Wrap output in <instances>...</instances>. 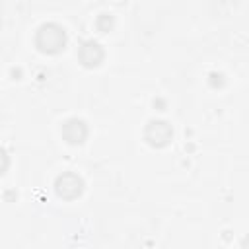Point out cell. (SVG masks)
I'll return each instance as SVG.
<instances>
[{
	"mask_svg": "<svg viewBox=\"0 0 249 249\" xmlns=\"http://www.w3.org/2000/svg\"><path fill=\"white\" fill-rule=\"evenodd\" d=\"M35 45L41 53L56 54L66 47V31L58 23H45L37 29Z\"/></svg>",
	"mask_w": 249,
	"mask_h": 249,
	"instance_id": "cell-1",
	"label": "cell"
},
{
	"mask_svg": "<svg viewBox=\"0 0 249 249\" xmlns=\"http://www.w3.org/2000/svg\"><path fill=\"white\" fill-rule=\"evenodd\" d=\"M54 191L62 200H74L84 193V181L76 173H62L54 181Z\"/></svg>",
	"mask_w": 249,
	"mask_h": 249,
	"instance_id": "cell-2",
	"label": "cell"
},
{
	"mask_svg": "<svg viewBox=\"0 0 249 249\" xmlns=\"http://www.w3.org/2000/svg\"><path fill=\"white\" fill-rule=\"evenodd\" d=\"M144 138L150 146L163 148L173 138V128L167 121H150L146 130H144Z\"/></svg>",
	"mask_w": 249,
	"mask_h": 249,
	"instance_id": "cell-3",
	"label": "cell"
},
{
	"mask_svg": "<svg viewBox=\"0 0 249 249\" xmlns=\"http://www.w3.org/2000/svg\"><path fill=\"white\" fill-rule=\"evenodd\" d=\"M60 132H62V136H64V140H66L68 144L78 146V144H82V142L86 140V136H88V126H86V123H84L82 119L70 117V119L64 121Z\"/></svg>",
	"mask_w": 249,
	"mask_h": 249,
	"instance_id": "cell-4",
	"label": "cell"
},
{
	"mask_svg": "<svg viewBox=\"0 0 249 249\" xmlns=\"http://www.w3.org/2000/svg\"><path fill=\"white\" fill-rule=\"evenodd\" d=\"M78 58L84 66L88 68H93L97 64H101L103 60V49L97 41H86L80 49H78Z\"/></svg>",
	"mask_w": 249,
	"mask_h": 249,
	"instance_id": "cell-5",
	"label": "cell"
},
{
	"mask_svg": "<svg viewBox=\"0 0 249 249\" xmlns=\"http://www.w3.org/2000/svg\"><path fill=\"white\" fill-rule=\"evenodd\" d=\"M95 25H97V29H99L101 33H107V31L113 27V18H111L109 14H101V16L97 18Z\"/></svg>",
	"mask_w": 249,
	"mask_h": 249,
	"instance_id": "cell-6",
	"label": "cell"
},
{
	"mask_svg": "<svg viewBox=\"0 0 249 249\" xmlns=\"http://www.w3.org/2000/svg\"><path fill=\"white\" fill-rule=\"evenodd\" d=\"M8 165H10V160H8L6 152H4V150H0V175L8 169Z\"/></svg>",
	"mask_w": 249,
	"mask_h": 249,
	"instance_id": "cell-7",
	"label": "cell"
}]
</instances>
